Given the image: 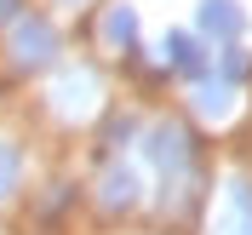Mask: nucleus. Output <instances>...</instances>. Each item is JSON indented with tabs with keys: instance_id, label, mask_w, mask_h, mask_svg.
<instances>
[{
	"instance_id": "1",
	"label": "nucleus",
	"mask_w": 252,
	"mask_h": 235,
	"mask_svg": "<svg viewBox=\"0 0 252 235\" xmlns=\"http://www.w3.org/2000/svg\"><path fill=\"white\" fill-rule=\"evenodd\" d=\"M218 235H252V189L247 184H229V206L218 218Z\"/></svg>"
},
{
	"instance_id": "2",
	"label": "nucleus",
	"mask_w": 252,
	"mask_h": 235,
	"mask_svg": "<svg viewBox=\"0 0 252 235\" xmlns=\"http://www.w3.org/2000/svg\"><path fill=\"white\" fill-rule=\"evenodd\" d=\"M12 178H17V155L0 149V195H12Z\"/></svg>"
},
{
	"instance_id": "3",
	"label": "nucleus",
	"mask_w": 252,
	"mask_h": 235,
	"mask_svg": "<svg viewBox=\"0 0 252 235\" xmlns=\"http://www.w3.org/2000/svg\"><path fill=\"white\" fill-rule=\"evenodd\" d=\"M206 23H212V29H235V12H229L223 0H212V12H206Z\"/></svg>"
}]
</instances>
